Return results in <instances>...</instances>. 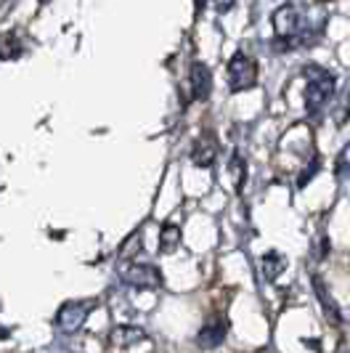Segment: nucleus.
I'll return each instance as SVG.
<instances>
[{"label":"nucleus","instance_id":"obj_1","mask_svg":"<svg viewBox=\"0 0 350 353\" xmlns=\"http://www.w3.org/2000/svg\"><path fill=\"white\" fill-rule=\"evenodd\" d=\"M334 93V77L321 67H311L308 70V88H305V106L308 112L316 114L321 106L332 99Z\"/></svg>","mask_w":350,"mask_h":353},{"label":"nucleus","instance_id":"obj_2","mask_svg":"<svg viewBox=\"0 0 350 353\" xmlns=\"http://www.w3.org/2000/svg\"><path fill=\"white\" fill-rule=\"evenodd\" d=\"M255 83H258V64L245 51H236L228 61V88L239 93V90L252 88Z\"/></svg>","mask_w":350,"mask_h":353},{"label":"nucleus","instance_id":"obj_3","mask_svg":"<svg viewBox=\"0 0 350 353\" xmlns=\"http://www.w3.org/2000/svg\"><path fill=\"white\" fill-rule=\"evenodd\" d=\"M88 311H90V305L88 303H67L61 311H59V316H56V324H59V330L61 332H77L80 327H83V321H85Z\"/></svg>","mask_w":350,"mask_h":353},{"label":"nucleus","instance_id":"obj_4","mask_svg":"<svg viewBox=\"0 0 350 353\" xmlns=\"http://www.w3.org/2000/svg\"><path fill=\"white\" fill-rule=\"evenodd\" d=\"M125 282L133 284V287H141V290H157L162 284V274L157 271V265H130L125 271Z\"/></svg>","mask_w":350,"mask_h":353},{"label":"nucleus","instance_id":"obj_5","mask_svg":"<svg viewBox=\"0 0 350 353\" xmlns=\"http://www.w3.org/2000/svg\"><path fill=\"white\" fill-rule=\"evenodd\" d=\"M189 83H192V96L194 99H207L210 96V88H212V74L210 70L205 67V64H194L192 70H189Z\"/></svg>","mask_w":350,"mask_h":353},{"label":"nucleus","instance_id":"obj_6","mask_svg":"<svg viewBox=\"0 0 350 353\" xmlns=\"http://www.w3.org/2000/svg\"><path fill=\"white\" fill-rule=\"evenodd\" d=\"M226 319H218V321H210V324H205V330L199 332L196 337V343H199V348H205V351H210V348H218L223 340H226Z\"/></svg>","mask_w":350,"mask_h":353},{"label":"nucleus","instance_id":"obj_7","mask_svg":"<svg viewBox=\"0 0 350 353\" xmlns=\"http://www.w3.org/2000/svg\"><path fill=\"white\" fill-rule=\"evenodd\" d=\"M215 141H210V136H202L199 141L194 143V162L196 165H212L215 159Z\"/></svg>","mask_w":350,"mask_h":353},{"label":"nucleus","instance_id":"obj_8","mask_svg":"<svg viewBox=\"0 0 350 353\" xmlns=\"http://www.w3.org/2000/svg\"><path fill=\"white\" fill-rule=\"evenodd\" d=\"M178 242H181V229L178 226H173V223H167V226H162V252H173L175 248H178Z\"/></svg>","mask_w":350,"mask_h":353},{"label":"nucleus","instance_id":"obj_9","mask_svg":"<svg viewBox=\"0 0 350 353\" xmlns=\"http://www.w3.org/2000/svg\"><path fill=\"white\" fill-rule=\"evenodd\" d=\"M262 271H265L268 279H276L281 271H284V258H281L279 252H268L262 258Z\"/></svg>","mask_w":350,"mask_h":353},{"label":"nucleus","instance_id":"obj_10","mask_svg":"<svg viewBox=\"0 0 350 353\" xmlns=\"http://www.w3.org/2000/svg\"><path fill=\"white\" fill-rule=\"evenodd\" d=\"M19 53H21V46H19V40L14 32L0 35V59H14Z\"/></svg>","mask_w":350,"mask_h":353},{"label":"nucleus","instance_id":"obj_11","mask_svg":"<svg viewBox=\"0 0 350 353\" xmlns=\"http://www.w3.org/2000/svg\"><path fill=\"white\" fill-rule=\"evenodd\" d=\"M316 292H318V301H321V305H324V311L329 314V319L332 321H340V311H337V303L329 298V292L324 290V284L316 282Z\"/></svg>","mask_w":350,"mask_h":353},{"label":"nucleus","instance_id":"obj_12","mask_svg":"<svg viewBox=\"0 0 350 353\" xmlns=\"http://www.w3.org/2000/svg\"><path fill=\"white\" fill-rule=\"evenodd\" d=\"M337 173H350V143L340 152V157H337Z\"/></svg>","mask_w":350,"mask_h":353},{"label":"nucleus","instance_id":"obj_13","mask_svg":"<svg viewBox=\"0 0 350 353\" xmlns=\"http://www.w3.org/2000/svg\"><path fill=\"white\" fill-rule=\"evenodd\" d=\"M234 3H236V0H215V8H218L220 14H226V11L234 8Z\"/></svg>","mask_w":350,"mask_h":353}]
</instances>
